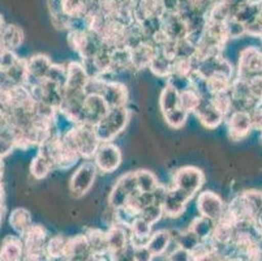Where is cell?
<instances>
[{
    "label": "cell",
    "mask_w": 262,
    "mask_h": 261,
    "mask_svg": "<svg viewBox=\"0 0 262 261\" xmlns=\"http://www.w3.org/2000/svg\"><path fill=\"white\" fill-rule=\"evenodd\" d=\"M46 78L51 83H54L55 85L64 88L67 81V66L63 64H52L50 67L49 72H47Z\"/></svg>",
    "instance_id": "cell-37"
},
{
    "label": "cell",
    "mask_w": 262,
    "mask_h": 261,
    "mask_svg": "<svg viewBox=\"0 0 262 261\" xmlns=\"http://www.w3.org/2000/svg\"><path fill=\"white\" fill-rule=\"evenodd\" d=\"M70 239L66 238L64 235H55L50 240H47L45 246V252L49 260H61L66 255L67 246H68Z\"/></svg>",
    "instance_id": "cell-25"
},
{
    "label": "cell",
    "mask_w": 262,
    "mask_h": 261,
    "mask_svg": "<svg viewBox=\"0 0 262 261\" xmlns=\"http://www.w3.org/2000/svg\"><path fill=\"white\" fill-rule=\"evenodd\" d=\"M52 62L47 55L38 54L26 59V68H28V80H42L46 77Z\"/></svg>",
    "instance_id": "cell-20"
},
{
    "label": "cell",
    "mask_w": 262,
    "mask_h": 261,
    "mask_svg": "<svg viewBox=\"0 0 262 261\" xmlns=\"http://www.w3.org/2000/svg\"><path fill=\"white\" fill-rule=\"evenodd\" d=\"M130 119V111L127 107H111L103 119L94 126L97 137L101 143H110L123 132Z\"/></svg>",
    "instance_id": "cell-2"
},
{
    "label": "cell",
    "mask_w": 262,
    "mask_h": 261,
    "mask_svg": "<svg viewBox=\"0 0 262 261\" xmlns=\"http://www.w3.org/2000/svg\"><path fill=\"white\" fill-rule=\"evenodd\" d=\"M172 62L170 57L163 55L162 52H157L156 56L150 63L149 69L153 72V75L159 78H168L172 73Z\"/></svg>",
    "instance_id": "cell-26"
},
{
    "label": "cell",
    "mask_w": 262,
    "mask_h": 261,
    "mask_svg": "<svg viewBox=\"0 0 262 261\" xmlns=\"http://www.w3.org/2000/svg\"><path fill=\"white\" fill-rule=\"evenodd\" d=\"M161 30L168 41H180L187 38L188 30L184 18L179 13L164 11L161 16Z\"/></svg>",
    "instance_id": "cell-10"
},
{
    "label": "cell",
    "mask_w": 262,
    "mask_h": 261,
    "mask_svg": "<svg viewBox=\"0 0 262 261\" xmlns=\"http://www.w3.org/2000/svg\"><path fill=\"white\" fill-rule=\"evenodd\" d=\"M249 90H251L252 97L262 102V76L252 78L249 81Z\"/></svg>",
    "instance_id": "cell-45"
},
{
    "label": "cell",
    "mask_w": 262,
    "mask_h": 261,
    "mask_svg": "<svg viewBox=\"0 0 262 261\" xmlns=\"http://www.w3.org/2000/svg\"><path fill=\"white\" fill-rule=\"evenodd\" d=\"M54 169L51 161L49 158L45 157L43 154L38 153L34 158H33L32 164H30V175L35 179V180H42L46 178L50 174V171Z\"/></svg>",
    "instance_id": "cell-28"
},
{
    "label": "cell",
    "mask_w": 262,
    "mask_h": 261,
    "mask_svg": "<svg viewBox=\"0 0 262 261\" xmlns=\"http://www.w3.org/2000/svg\"><path fill=\"white\" fill-rule=\"evenodd\" d=\"M95 255L93 253L86 238L82 234L73 236L68 240L64 260L67 261H94Z\"/></svg>",
    "instance_id": "cell-12"
},
{
    "label": "cell",
    "mask_w": 262,
    "mask_h": 261,
    "mask_svg": "<svg viewBox=\"0 0 262 261\" xmlns=\"http://www.w3.org/2000/svg\"><path fill=\"white\" fill-rule=\"evenodd\" d=\"M254 261H262V255H259V256H258V257H257V258H256V260H254Z\"/></svg>",
    "instance_id": "cell-55"
},
{
    "label": "cell",
    "mask_w": 262,
    "mask_h": 261,
    "mask_svg": "<svg viewBox=\"0 0 262 261\" xmlns=\"http://www.w3.org/2000/svg\"><path fill=\"white\" fill-rule=\"evenodd\" d=\"M123 161V154L119 149L118 145L110 141V143H101L98 149L93 157L97 170L103 174H111L121 165Z\"/></svg>",
    "instance_id": "cell-6"
},
{
    "label": "cell",
    "mask_w": 262,
    "mask_h": 261,
    "mask_svg": "<svg viewBox=\"0 0 262 261\" xmlns=\"http://www.w3.org/2000/svg\"><path fill=\"white\" fill-rule=\"evenodd\" d=\"M6 72L13 86H24L28 83L29 76H28V68H26V59L18 57L16 63L6 69Z\"/></svg>",
    "instance_id": "cell-30"
},
{
    "label": "cell",
    "mask_w": 262,
    "mask_h": 261,
    "mask_svg": "<svg viewBox=\"0 0 262 261\" xmlns=\"http://www.w3.org/2000/svg\"><path fill=\"white\" fill-rule=\"evenodd\" d=\"M110 107L104 102L103 97L99 94H86L84 99L85 123L95 126L99 121L103 119Z\"/></svg>",
    "instance_id": "cell-13"
},
{
    "label": "cell",
    "mask_w": 262,
    "mask_h": 261,
    "mask_svg": "<svg viewBox=\"0 0 262 261\" xmlns=\"http://www.w3.org/2000/svg\"><path fill=\"white\" fill-rule=\"evenodd\" d=\"M215 224L216 222H214L213 219L200 215V217H197V218L190 224L189 230H192L193 233L199 236L200 240H206V239L211 238V234H213Z\"/></svg>",
    "instance_id": "cell-32"
},
{
    "label": "cell",
    "mask_w": 262,
    "mask_h": 261,
    "mask_svg": "<svg viewBox=\"0 0 262 261\" xmlns=\"http://www.w3.org/2000/svg\"><path fill=\"white\" fill-rule=\"evenodd\" d=\"M261 141H262V132H261Z\"/></svg>",
    "instance_id": "cell-57"
},
{
    "label": "cell",
    "mask_w": 262,
    "mask_h": 261,
    "mask_svg": "<svg viewBox=\"0 0 262 261\" xmlns=\"http://www.w3.org/2000/svg\"><path fill=\"white\" fill-rule=\"evenodd\" d=\"M4 212H6V207H4V188L2 182H0V226H2V222H3Z\"/></svg>",
    "instance_id": "cell-51"
},
{
    "label": "cell",
    "mask_w": 262,
    "mask_h": 261,
    "mask_svg": "<svg viewBox=\"0 0 262 261\" xmlns=\"http://www.w3.org/2000/svg\"><path fill=\"white\" fill-rule=\"evenodd\" d=\"M168 261H193V257L189 251L176 246L172 251L168 252Z\"/></svg>",
    "instance_id": "cell-42"
},
{
    "label": "cell",
    "mask_w": 262,
    "mask_h": 261,
    "mask_svg": "<svg viewBox=\"0 0 262 261\" xmlns=\"http://www.w3.org/2000/svg\"><path fill=\"white\" fill-rule=\"evenodd\" d=\"M9 225L21 236L33 225L32 214L25 208H17V209L12 210L11 215H9Z\"/></svg>",
    "instance_id": "cell-24"
},
{
    "label": "cell",
    "mask_w": 262,
    "mask_h": 261,
    "mask_svg": "<svg viewBox=\"0 0 262 261\" xmlns=\"http://www.w3.org/2000/svg\"><path fill=\"white\" fill-rule=\"evenodd\" d=\"M259 38H261V42H262V35H261V37H259Z\"/></svg>",
    "instance_id": "cell-58"
},
{
    "label": "cell",
    "mask_w": 262,
    "mask_h": 261,
    "mask_svg": "<svg viewBox=\"0 0 262 261\" xmlns=\"http://www.w3.org/2000/svg\"><path fill=\"white\" fill-rule=\"evenodd\" d=\"M172 242V235L168 230H158L156 233L150 235L149 240L146 243V247L153 255H161L168 251V247Z\"/></svg>",
    "instance_id": "cell-21"
},
{
    "label": "cell",
    "mask_w": 262,
    "mask_h": 261,
    "mask_svg": "<svg viewBox=\"0 0 262 261\" xmlns=\"http://www.w3.org/2000/svg\"><path fill=\"white\" fill-rule=\"evenodd\" d=\"M189 200L190 197L187 193L172 186L168 187L167 193H166L163 203H162L163 215H167L168 218H178V217L184 214Z\"/></svg>",
    "instance_id": "cell-9"
},
{
    "label": "cell",
    "mask_w": 262,
    "mask_h": 261,
    "mask_svg": "<svg viewBox=\"0 0 262 261\" xmlns=\"http://www.w3.org/2000/svg\"><path fill=\"white\" fill-rule=\"evenodd\" d=\"M188 112H185L184 110H182L180 107L175 110H171L168 112H164L163 118L166 124H167L170 128L172 129H180L185 126L188 121Z\"/></svg>",
    "instance_id": "cell-35"
},
{
    "label": "cell",
    "mask_w": 262,
    "mask_h": 261,
    "mask_svg": "<svg viewBox=\"0 0 262 261\" xmlns=\"http://www.w3.org/2000/svg\"><path fill=\"white\" fill-rule=\"evenodd\" d=\"M226 261H232V260H231V258H226Z\"/></svg>",
    "instance_id": "cell-56"
},
{
    "label": "cell",
    "mask_w": 262,
    "mask_h": 261,
    "mask_svg": "<svg viewBox=\"0 0 262 261\" xmlns=\"http://www.w3.org/2000/svg\"><path fill=\"white\" fill-rule=\"evenodd\" d=\"M249 116H251L253 129H257V131H261L262 132V105H259L256 109L251 110Z\"/></svg>",
    "instance_id": "cell-46"
},
{
    "label": "cell",
    "mask_w": 262,
    "mask_h": 261,
    "mask_svg": "<svg viewBox=\"0 0 262 261\" xmlns=\"http://www.w3.org/2000/svg\"><path fill=\"white\" fill-rule=\"evenodd\" d=\"M133 256L135 261H151L153 253L150 252L146 246H141V247H133Z\"/></svg>",
    "instance_id": "cell-47"
},
{
    "label": "cell",
    "mask_w": 262,
    "mask_h": 261,
    "mask_svg": "<svg viewBox=\"0 0 262 261\" xmlns=\"http://www.w3.org/2000/svg\"><path fill=\"white\" fill-rule=\"evenodd\" d=\"M175 242L178 243V246L180 248H184V250L192 252L199 246V243L201 240H200V238L196 234L193 233L192 230L188 229L184 233H179L178 236L175 238Z\"/></svg>",
    "instance_id": "cell-36"
},
{
    "label": "cell",
    "mask_w": 262,
    "mask_h": 261,
    "mask_svg": "<svg viewBox=\"0 0 262 261\" xmlns=\"http://www.w3.org/2000/svg\"><path fill=\"white\" fill-rule=\"evenodd\" d=\"M197 119L200 123L208 129H215L223 123L226 119L225 115L219 111L215 106H214L213 101H211L210 95L209 97H202L201 102H200L199 107L194 111Z\"/></svg>",
    "instance_id": "cell-11"
},
{
    "label": "cell",
    "mask_w": 262,
    "mask_h": 261,
    "mask_svg": "<svg viewBox=\"0 0 262 261\" xmlns=\"http://www.w3.org/2000/svg\"><path fill=\"white\" fill-rule=\"evenodd\" d=\"M243 197H244L245 203H247L248 208L251 209L252 214L256 217L257 213L262 209V192L261 191L251 190V191H245V192L242 193Z\"/></svg>",
    "instance_id": "cell-38"
},
{
    "label": "cell",
    "mask_w": 262,
    "mask_h": 261,
    "mask_svg": "<svg viewBox=\"0 0 262 261\" xmlns=\"http://www.w3.org/2000/svg\"><path fill=\"white\" fill-rule=\"evenodd\" d=\"M261 192H262V191H261Z\"/></svg>",
    "instance_id": "cell-60"
},
{
    "label": "cell",
    "mask_w": 262,
    "mask_h": 261,
    "mask_svg": "<svg viewBox=\"0 0 262 261\" xmlns=\"http://www.w3.org/2000/svg\"><path fill=\"white\" fill-rule=\"evenodd\" d=\"M262 76V50L256 46H248L240 51L237 64V78L251 81Z\"/></svg>",
    "instance_id": "cell-4"
},
{
    "label": "cell",
    "mask_w": 262,
    "mask_h": 261,
    "mask_svg": "<svg viewBox=\"0 0 262 261\" xmlns=\"http://www.w3.org/2000/svg\"><path fill=\"white\" fill-rule=\"evenodd\" d=\"M254 225L258 227V230L262 233V209L257 213V215L254 217Z\"/></svg>",
    "instance_id": "cell-52"
},
{
    "label": "cell",
    "mask_w": 262,
    "mask_h": 261,
    "mask_svg": "<svg viewBox=\"0 0 262 261\" xmlns=\"http://www.w3.org/2000/svg\"><path fill=\"white\" fill-rule=\"evenodd\" d=\"M97 172H98V170L95 167L94 162L90 161V159H88L76 170L70 182V190L73 197H84L92 190L95 178H97Z\"/></svg>",
    "instance_id": "cell-5"
},
{
    "label": "cell",
    "mask_w": 262,
    "mask_h": 261,
    "mask_svg": "<svg viewBox=\"0 0 262 261\" xmlns=\"http://www.w3.org/2000/svg\"><path fill=\"white\" fill-rule=\"evenodd\" d=\"M226 4H227L228 7H230L231 12H232V17H233V14H235V12L237 11V9L240 8V7L243 6V4L248 3L249 0H223Z\"/></svg>",
    "instance_id": "cell-50"
},
{
    "label": "cell",
    "mask_w": 262,
    "mask_h": 261,
    "mask_svg": "<svg viewBox=\"0 0 262 261\" xmlns=\"http://www.w3.org/2000/svg\"><path fill=\"white\" fill-rule=\"evenodd\" d=\"M225 28L228 39H231V38H242L243 35H247V33H245V25L243 23H240V21H237L236 18H228L225 23Z\"/></svg>",
    "instance_id": "cell-40"
},
{
    "label": "cell",
    "mask_w": 262,
    "mask_h": 261,
    "mask_svg": "<svg viewBox=\"0 0 262 261\" xmlns=\"http://www.w3.org/2000/svg\"><path fill=\"white\" fill-rule=\"evenodd\" d=\"M101 95L103 97L104 102H106L110 109L111 107H125L128 102L127 86L119 83V81L107 80Z\"/></svg>",
    "instance_id": "cell-14"
},
{
    "label": "cell",
    "mask_w": 262,
    "mask_h": 261,
    "mask_svg": "<svg viewBox=\"0 0 262 261\" xmlns=\"http://www.w3.org/2000/svg\"><path fill=\"white\" fill-rule=\"evenodd\" d=\"M128 227L123 225H114L110 226L106 231L107 246H108V253L118 252L123 250L129 244V231Z\"/></svg>",
    "instance_id": "cell-19"
},
{
    "label": "cell",
    "mask_w": 262,
    "mask_h": 261,
    "mask_svg": "<svg viewBox=\"0 0 262 261\" xmlns=\"http://www.w3.org/2000/svg\"><path fill=\"white\" fill-rule=\"evenodd\" d=\"M261 18H262V11H261Z\"/></svg>",
    "instance_id": "cell-59"
},
{
    "label": "cell",
    "mask_w": 262,
    "mask_h": 261,
    "mask_svg": "<svg viewBox=\"0 0 262 261\" xmlns=\"http://www.w3.org/2000/svg\"><path fill=\"white\" fill-rule=\"evenodd\" d=\"M135 175L136 182H137V190L140 192L151 193L158 187V179L149 170H137L135 171Z\"/></svg>",
    "instance_id": "cell-33"
},
{
    "label": "cell",
    "mask_w": 262,
    "mask_h": 261,
    "mask_svg": "<svg viewBox=\"0 0 262 261\" xmlns=\"http://www.w3.org/2000/svg\"><path fill=\"white\" fill-rule=\"evenodd\" d=\"M18 59L17 55L15 54V51H11V50H4L2 54H0V68L8 69L9 67L13 66L16 63V61Z\"/></svg>",
    "instance_id": "cell-44"
},
{
    "label": "cell",
    "mask_w": 262,
    "mask_h": 261,
    "mask_svg": "<svg viewBox=\"0 0 262 261\" xmlns=\"http://www.w3.org/2000/svg\"><path fill=\"white\" fill-rule=\"evenodd\" d=\"M157 52H158V49L149 39L130 50V61H132L135 71L149 68L150 63L157 55Z\"/></svg>",
    "instance_id": "cell-16"
},
{
    "label": "cell",
    "mask_w": 262,
    "mask_h": 261,
    "mask_svg": "<svg viewBox=\"0 0 262 261\" xmlns=\"http://www.w3.org/2000/svg\"><path fill=\"white\" fill-rule=\"evenodd\" d=\"M205 183V175L201 169L194 166H183L172 175V187L187 193L190 198L199 193Z\"/></svg>",
    "instance_id": "cell-3"
},
{
    "label": "cell",
    "mask_w": 262,
    "mask_h": 261,
    "mask_svg": "<svg viewBox=\"0 0 262 261\" xmlns=\"http://www.w3.org/2000/svg\"><path fill=\"white\" fill-rule=\"evenodd\" d=\"M153 225L137 215L129 226V243L133 247L146 246L150 235L153 234Z\"/></svg>",
    "instance_id": "cell-18"
},
{
    "label": "cell",
    "mask_w": 262,
    "mask_h": 261,
    "mask_svg": "<svg viewBox=\"0 0 262 261\" xmlns=\"http://www.w3.org/2000/svg\"><path fill=\"white\" fill-rule=\"evenodd\" d=\"M179 99H180V93L167 84L159 95V107L162 110V114L178 109Z\"/></svg>",
    "instance_id": "cell-29"
},
{
    "label": "cell",
    "mask_w": 262,
    "mask_h": 261,
    "mask_svg": "<svg viewBox=\"0 0 262 261\" xmlns=\"http://www.w3.org/2000/svg\"><path fill=\"white\" fill-rule=\"evenodd\" d=\"M0 38H2L4 49L15 51L23 45L24 32L23 29L17 25H4Z\"/></svg>",
    "instance_id": "cell-23"
},
{
    "label": "cell",
    "mask_w": 262,
    "mask_h": 261,
    "mask_svg": "<svg viewBox=\"0 0 262 261\" xmlns=\"http://www.w3.org/2000/svg\"><path fill=\"white\" fill-rule=\"evenodd\" d=\"M201 95L196 89H193L192 86H189L188 89L180 92V99H179V107L184 110L185 112L190 114L194 112L199 107L200 102H201Z\"/></svg>",
    "instance_id": "cell-31"
},
{
    "label": "cell",
    "mask_w": 262,
    "mask_h": 261,
    "mask_svg": "<svg viewBox=\"0 0 262 261\" xmlns=\"http://www.w3.org/2000/svg\"><path fill=\"white\" fill-rule=\"evenodd\" d=\"M245 33H247V35H251V37H261L262 35L261 14H259V17L254 18L253 21H251V23L245 25Z\"/></svg>",
    "instance_id": "cell-43"
},
{
    "label": "cell",
    "mask_w": 262,
    "mask_h": 261,
    "mask_svg": "<svg viewBox=\"0 0 262 261\" xmlns=\"http://www.w3.org/2000/svg\"><path fill=\"white\" fill-rule=\"evenodd\" d=\"M4 25H6V24H4V20H3V17H2V14H0V35H2V32H3V28H4Z\"/></svg>",
    "instance_id": "cell-54"
},
{
    "label": "cell",
    "mask_w": 262,
    "mask_h": 261,
    "mask_svg": "<svg viewBox=\"0 0 262 261\" xmlns=\"http://www.w3.org/2000/svg\"><path fill=\"white\" fill-rule=\"evenodd\" d=\"M12 88H15V86L9 80L6 69L0 68V89H12Z\"/></svg>",
    "instance_id": "cell-49"
},
{
    "label": "cell",
    "mask_w": 262,
    "mask_h": 261,
    "mask_svg": "<svg viewBox=\"0 0 262 261\" xmlns=\"http://www.w3.org/2000/svg\"><path fill=\"white\" fill-rule=\"evenodd\" d=\"M89 75L85 71L82 63L78 62H71L67 64V81L64 89L71 90H82L85 92L88 83H89Z\"/></svg>",
    "instance_id": "cell-15"
},
{
    "label": "cell",
    "mask_w": 262,
    "mask_h": 261,
    "mask_svg": "<svg viewBox=\"0 0 262 261\" xmlns=\"http://www.w3.org/2000/svg\"><path fill=\"white\" fill-rule=\"evenodd\" d=\"M228 136L232 141H242L251 135L252 121L249 112L247 111H232L226 116Z\"/></svg>",
    "instance_id": "cell-8"
},
{
    "label": "cell",
    "mask_w": 262,
    "mask_h": 261,
    "mask_svg": "<svg viewBox=\"0 0 262 261\" xmlns=\"http://www.w3.org/2000/svg\"><path fill=\"white\" fill-rule=\"evenodd\" d=\"M61 137L66 144H68L80 157H84L85 159H92L101 144L95 133L94 126L89 123L70 127L66 132L61 133Z\"/></svg>",
    "instance_id": "cell-1"
},
{
    "label": "cell",
    "mask_w": 262,
    "mask_h": 261,
    "mask_svg": "<svg viewBox=\"0 0 262 261\" xmlns=\"http://www.w3.org/2000/svg\"><path fill=\"white\" fill-rule=\"evenodd\" d=\"M226 205L222 197L213 191H204L197 197V210L200 215L218 222L226 213Z\"/></svg>",
    "instance_id": "cell-7"
},
{
    "label": "cell",
    "mask_w": 262,
    "mask_h": 261,
    "mask_svg": "<svg viewBox=\"0 0 262 261\" xmlns=\"http://www.w3.org/2000/svg\"><path fill=\"white\" fill-rule=\"evenodd\" d=\"M257 250H258L259 255H262V235L259 236L258 242H257Z\"/></svg>",
    "instance_id": "cell-53"
},
{
    "label": "cell",
    "mask_w": 262,
    "mask_h": 261,
    "mask_svg": "<svg viewBox=\"0 0 262 261\" xmlns=\"http://www.w3.org/2000/svg\"><path fill=\"white\" fill-rule=\"evenodd\" d=\"M130 195H132V193L128 192V191L116 180L113 187V190H111V192H110L108 195V207L114 208V209L124 208L125 204H127V201Z\"/></svg>",
    "instance_id": "cell-34"
},
{
    "label": "cell",
    "mask_w": 262,
    "mask_h": 261,
    "mask_svg": "<svg viewBox=\"0 0 262 261\" xmlns=\"http://www.w3.org/2000/svg\"><path fill=\"white\" fill-rule=\"evenodd\" d=\"M95 256H106L108 255V246H107L106 233L99 229L90 227L84 234Z\"/></svg>",
    "instance_id": "cell-22"
},
{
    "label": "cell",
    "mask_w": 262,
    "mask_h": 261,
    "mask_svg": "<svg viewBox=\"0 0 262 261\" xmlns=\"http://www.w3.org/2000/svg\"><path fill=\"white\" fill-rule=\"evenodd\" d=\"M111 257V261H135V256H133V246L132 244H128L127 247L123 248V250L118 251V252L108 253Z\"/></svg>",
    "instance_id": "cell-41"
},
{
    "label": "cell",
    "mask_w": 262,
    "mask_h": 261,
    "mask_svg": "<svg viewBox=\"0 0 262 261\" xmlns=\"http://www.w3.org/2000/svg\"><path fill=\"white\" fill-rule=\"evenodd\" d=\"M193 261H226V257L219 252V250H213L201 256H197L193 258Z\"/></svg>",
    "instance_id": "cell-48"
},
{
    "label": "cell",
    "mask_w": 262,
    "mask_h": 261,
    "mask_svg": "<svg viewBox=\"0 0 262 261\" xmlns=\"http://www.w3.org/2000/svg\"><path fill=\"white\" fill-rule=\"evenodd\" d=\"M232 77L226 75H213L210 77L205 78L206 83V89L210 95L221 94V93H226L231 89V84H232Z\"/></svg>",
    "instance_id": "cell-27"
},
{
    "label": "cell",
    "mask_w": 262,
    "mask_h": 261,
    "mask_svg": "<svg viewBox=\"0 0 262 261\" xmlns=\"http://www.w3.org/2000/svg\"><path fill=\"white\" fill-rule=\"evenodd\" d=\"M140 217L144 218L145 221H147L149 224L154 225L156 222H158L159 219L162 218V215H163V210H162V205L159 204H150L147 207H145L144 209L140 212Z\"/></svg>",
    "instance_id": "cell-39"
},
{
    "label": "cell",
    "mask_w": 262,
    "mask_h": 261,
    "mask_svg": "<svg viewBox=\"0 0 262 261\" xmlns=\"http://www.w3.org/2000/svg\"><path fill=\"white\" fill-rule=\"evenodd\" d=\"M23 239L15 235H8L0 243V261H23Z\"/></svg>",
    "instance_id": "cell-17"
}]
</instances>
